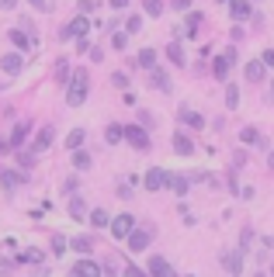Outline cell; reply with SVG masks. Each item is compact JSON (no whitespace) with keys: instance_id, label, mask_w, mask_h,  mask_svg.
Wrapping results in <instances>:
<instances>
[{"instance_id":"1","label":"cell","mask_w":274,"mask_h":277,"mask_svg":"<svg viewBox=\"0 0 274 277\" xmlns=\"http://www.w3.org/2000/svg\"><path fill=\"white\" fill-rule=\"evenodd\" d=\"M84 101H87V73L76 69L73 80H69V90H66V104H69V107H80Z\"/></svg>"},{"instance_id":"2","label":"cell","mask_w":274,"mask_h":277,"mask_svg":"<svg viewBox=\"0 0 274 277\" xmlns=\"http://www.w3.org/2000/svg\"><path fill=\"white\" fill-rule=\"evenodd\" d=\"M125 239H129V250H132V253H142V250L153 243V229H149V225H139V229H132V232L125 235Z\"/></svg>"},{"instance_id":"3","label":"cell","mask_w":274,"mask_h":277,"mask_svg":"<svg viewBox=\"0 0 274 277\" xmlns=\"http://www.w3.org/2000/svg\"><path fill=\"white\" fill-rule=\"evenodd\" d=\"M232 63H236V49H226L222 56H215V63H212V73L219 76V80H226V73L232 69Z\"/></svg>"},{"instance_id":"4","label":"cell","mask_w":274,"mask_h":277,"mask_svg":"<svg viewBox=\"0 0 274 277\" xmlns=\"http://www.w3.org/2000/svg\"><path fill=\"white\" fill-rule=\"evenodd\" d=\"M87 28H91V21H87L84 14H76V18L63 28V38H84V35H87Z\"/></svg>"},{"instance_id":"5","label":"cell","mask_w":274,"mask_h":277,"mask_svg":"<svg viewBox=\"0 0 274 277\" xmlns=\"http://www.w3.org/2000/svg\"><path fill=\"white\" fill-rule=\"evenodd\" d=\"M0 69H4L7 76H18V73L24 69V56H21V52H7L4 59H0Z\"/></svg>"},{"instance_id":"6","label":"cell","mask_w":274,"mask_h":277,"mask_svg":"<svg viewBox=\"0 0 274 277\" xmlns=\"http://www.w3.org/2000/svg\"><path fill=\"white\" fill-rule=\"evenodd\" d=\"M132 229H136V218H132V215H118V218H111V235H118V239H125Z\"/></svg>"},{"instance_id":"7","label":"cell","mask_w":274,"mask_h":277,"mask_svg":"<svg viewBox=\"0 0 274 277\" xmlns=\"http://www.w3.org/2000/svg\"><path fill=\"white\" fill-rule=\"evenodd\" d=\"M125 139H129V142H132L139 152H146V149H149V135H146V128H136V125H129V128H125Z\"/></svg>"},{"instance_id":"8","label":"cell","mask_w":274,"mask_h":277,"mask_svg":"<svg viewBox=\"0 0 274 277\" xmlns=\"http://www.w3.org/2000/svg\"><path fill=\"white\" fill-rule=\"evenodd\" d=\"M163 187H170L177 197H184V194H187V177H181V173H170V170H167V173H163Z\"/></svg>"},{"instance_id":"9","label":"cell","mask_w":274,"mask_h":277,"mask_svg":"<svg viewBox=\"0 0 274 277\" xmlns=\"http://www.w3.org/2000/svg\"><path fill=\"white\" fill-rule=\"evenodd\" d=\"M52 139H56V132H52V125H46L42 132L35 135V142H31V152H35V156H38V152H46V149L52 146Z\"/></svg>"},{"instance_id":"10","label":"cell","mask_w":274,"mask_h":277,"mask_svg":"<svg viewBox=\"0 0 274 277\" xmlns=\"http://www.w3.org/2000/svg\"><path fill=\"white\" fill-rule=\"evenodd\" d=\"M104 270H101V263H94V260H76V267H73V277H101Z\"/></svg>"},{"instance_id":"11","label":"cell","mask_w":274,"mask_h":277,"mask_svg":"<svg viewBox=\"0 0 274 277\" xmlns=\"http://www.w3.org/2000/svg\"><path fill=\"white\" fill-rule=\"evenodd\" d=\"M149 277H177V274H174V267L163 256H153L149 260Z\"/></svg>"},{"instance_id":"12","label":"cell","mask_w":274,"mask_h":277,"mask_svg":"<svg viewBox=\"0 0 274 277\" xmlns=\"http://www.w3.org/2000/svg\"><path fill=\"white\" fill-rule=\"evenodd\" d=\"M243 73H247V80H250V84H264V76H267V66H264L260 59H250Z\"/></svg>"},{"instance_id":"13","label":"cell","mask_w":274,"mask_h":277,"mask_svg":"<svg viewBox=\"0 0 274 277\" xmlns=\"http://www.w3.org/2000/svg\"><path fill=\"white\" fill-rule=\"evenodd\" d=\"M21 180H24V173H14V170H4V173H0V187H4L7 194H14V191L21 187Z\"/></svg>"},{"instance_id":"14","label":"cell","mask_w":274,"mask_h":277,"mask_svg":"<svg viewBox=\"0 0 274 277\" xmlns=\"http://www.w3.org/2000/svg\"><path fill=\"white\" fill-rule=\"evenodd\" d=\"M163 173L167 170H160V167H153L146 177H142V184H146V191H163Z\"/></svg>"},{"instance_id":"15","label":"cell","mask_w":274,"mask_h":277,"mask_svg":"<svg viewBox=\"0 0 274 277\" xmlns=\"http://www.w3.org/2000/svg\"><path fill=\"white\" fill-rule=\"evenodd\" d=\"M11 42H14V52H21V56L31 49V38H28L21 28H11Z\"/></svg>"},{"instance_id":"16","label":"cell","mask_w":274,"mask_h":277,"mask_svg":"<svg viewBox=\"0 0 274 277\" xmlns=\"http://www.w3.org/2000/svg\"><path fill=\"white\" fill-rule=\"evenodd\" d=\"M240 253H243V250H229V253L222 256V263H226V270H229V274H240V270H243V260H240Z\"/></svg>"},{"instance_id":"17","label":"cell","mask_w":274,"mask_h":277,"mask_svg":"<svg viewBox=\"0 0 274 277\" xmlns=\"http://www.w3.org/2000/svg\"><path fill=\"white\" fill-rule=\"evenodd\" d=\"M28 135H31V125H28V122H18L14 132H11V149H14V146H24Z\"/></svg>"},{"instance_id":"18","label":"cell","mask_w":274,"mask_h":277,"mask_svg":"<svg viewBox=\"0 0 274 277\" xmlns=\"http://www.w3.org/2000/svg\"><path fill=\"white\" fill-rule=\"evenodd\" d=\"M174 152H177V156H191V152H194V142H191L184 132H177V135H174Z\"/></svg>"},{"instance_id":"19","label":"cell","mask_w":274,"mask_h":277,"mask_svg":"<svg viewBox=\"0 0 274 277\" xmlns=\"http://www.w3.org/2000/svg\"><path fill=\"white\" fill-rule=\"evenodd\" d=\"M229 11H232V18H236V21L250 18V0H232V4H229Z\"/></svg>"},{"instance_id":"20","label":"cell","mask_w":274,"mask_h":277,"mask_svg":"<svg viewBox=\"0 0 274 277\" xmlns=\"http://www.w3.org/2000/svg\"><path fill=\"white\" fill-rule=\"evenodd\" d=\"M122 139H125V128H122V125H108V128H104V142H108V146L122 142Z\"/></svg>"},{"instance_id":"21","label":"cell","mask_w":274,"mask_h":277,"mask_svg":"<svg viewBox=\"0 0 274 277\" xmlns=\"http://www.w3.org/2000/svg\"><path fill=\"white\" fill-rule=\"evenodd\" d=\"M153 87H156V90H163V94L170 90V76H167L163 69H156V66H153Z\"/></svg>"},{"instance_id":"22","label":"cell","mask_w":274,"mask_h":277,"mask_svg":"<svg viewBox=\"0 0 274 277\" xmlns=\"http://www.w3.org/2000/svg\"><path fill=\"white\" fill-rule=\"evenodd\" d=\"M226 107H229V111H236V107H240V87H236V84H229V87H226Z\"/></svg>"},{"instance_id":"23","label":"cell","mask_w":274,"mask_h":277,"mask_svg":"<svg viewBox=\"0 0 274 277\" xmlns=\"http://www.w3.org/2000/svg\"><path fill=\"white\" fill-rule=\"evenodd\" d=\"M167 59H170L174 66H184V49H181V42H170V45H167Z\"/></svg>"},{"instance_id":"24","label":"cell","mask_w":274,"mask_h":277,"mask_svg":"<svg viewBox=\"0 0 274 277\" xmlns=\"http://www.w3.org/2000/svg\"><path fill=\"white\" fill-rule=\"evenodd\" d=\"M202 21H205V18H202L198 11H194V14H187V21L181 24V31H184V35H194V31H198V24H202Z\"/></svg>"},{"instance_id":"25","label":"cell","mask_w":274,"mask_h":277,"mask_svg":"<svg viewBox=\"0 0 274 277\" xmlns=\"http://www.w3.org/2000/svg\"><path fill=\"white\" fill-rule=\"evenodd\" d=\"M142 14L160 18V14H163V0H142Z\"/></svg>"},{"instance_id":"26","label":"cell","mask_w":274,"mask_h":277,"mask_svg":"<svg viewBox=\"0 0 274 277\" xmlns=\"http://www.w3.org/2000/svg\"><path fill=\"white\" fill-rule=\"evenodd\" d=\"M240 139H243L247 146H264V135H260L257 128H243V132H240Z\"/></svg>"},{"instance_id":"27","label":"cell","mask_w":274,"mask_h":277,"mask_svg":"<svg viewBox=\"0 0 274 277\" xmlns=\"http://www.w3.org/2000/svg\"><path fill=\"white\" fill-rule=\"evenodd\" d=\"M108 222H111V218H108L104 208H94V212H91V225H94V229H108Z\"/></svg>"},{"instance_id":"28","label":"cell","mask_w":274,"mask_h":277,"mask_svg":"<svg viewBox=\"0 0 274 277\" xmlns=\"http://www.w3.org/2000/svg\"><path fill=\"white\" fill-rule=\"evenodd\" d=\"M73 167H76V170H87V167H91V152L73 149Z\"/></svg>"},{"instance_id":"29","label":"cell","mask_w":274,"mask_h":277,"mask_svg":"<svg viewBox=\"0 0 274 277\" xmlns=\"http://www.w3.org/2000/svg\"><path fill=\"white\" fill-rule=\"evenodd\" d=\"M139 66H142V69H153V66H156V49H142V52H139Z\"/></svg>"},{"instance_id":"30","label":"cell","mask_w":274,"mask_h":277,"mask_svg":"<svg viewBox=\"0 0 274 277\" xmlns=\"http://www.w3.org/2000/svg\"><path fill=\"white\" fill-rule=\"evenodd\" d=\"M84 139H87V132H84V128H73V132H69V139H66V146H69V149H80V146H84Z\"/></svg>"},{"instance_id":"31","label":"cell","mask_w":274,"mask_h":277,"mask_svg":"<svg viewBox=\"0 0 274 277\" xmlns=\"http://www.w3.org/2000/svg\"><path fill=\"white\" fill-rule=\"evenodd\" d=\"M69 215H73V218H84V215H87L84 197H73V201H69Z\"/></svg>"},{"instance_id":"32","label":"cell","mask_w":274,"mask_h":277,"mask_svg":"<svg viewBox=\"0 0 274 277\" xmlns=\"http://www.w3.org/2000/svg\"><path fill=\"white\" fill-rule=\"evenodd\" d=\"M181 122H187L191 128H202V125H205V118H202V114H191V111H181Z\"/></svg>"},{"instance_id":"33","label":"cell","mask_w":274,"mask_h":277,"mask_svg":"<svg viewBox=\"0 0 274 277\" xmlns=\"http://www.w3.org/2000/svg\"><path fill=\"white\" fill-rule=\"evenodd\" d=\"M136 31H142V14H132L125 21V35H136Z\"/></svg>"},{"instance_id":"34","label":"cell","mask_w":274,"mask_h":277,"mask_svg":"<svg viewBox=\"0 0 274 277\" xmlns=\"http://www.w3.org/2000/svg\"><path fill=\"white\" fill-rule=\"evenodd\" d=\"M125 45H129V35H125V31H114V35H111V49H118V52H122Z\"/></svg>"},{"instance_id":"35","label":"cell","mask_w":274,"mask_h":277,"mask_svg":"<svg viewBox=\"0 0 274 277\" xmlns=\"http://www.w3.org/2000/svg\"><path fill=\"white\" fill-rule=\"evenodd\" d=\"M18 167H21V170L35 167V152H18Z\"/></svg>"},{"instance_id":"36","label":"cell","mask_w":274,"mask_h":277,"mask_svg":"<svg viewBox=\"0 0 274 277\" xmlns=\"http://www.w3.org/2000/svg\"><path fill=\"white\" fill-rule=\"evenodd\" d=\"M73 250H76V253H87V250H91V239H87V235H76V239H73Z\"/></svg>"},{"instance_id":"37","label":"cell","mask_w":274,"mask_h":277,"mask_svg":"<svg viewBox=\"0 0 274 277\" xmlns=\"http://www.w3.org/2000/svg\"><path fill=\"white\" fill-rule=\"evenodd\" d=\"M56 80H59V84H66V80H69V66H66L63 59H59V66H56Z\"/></svg>"},{"instance_id":"38","label":"cell","mask_w":274,"mask_h":277,"mask_svg":"<svg viewBox=\"0 0 274 277\" xmlns=\"http://www.w3.org/2000/svg\"><path fill=\"white\" fill-rule=\"evenodd\" d=\"M52 253H56V256L66 253V239H63V235H52Z\"/></svg>"},{"instance_id":"39","label":"cell","mask_w":274,"mask_h":277,"mask_svg":"<svg viewBox=\"0 0 274 277\" xmlns=\"http://www.w3.org/2000/svg\"><path fill=\"white\" fill-rule=\"evenodd\" d=\"M111 84L125 90V87H129V76H125V73H111Z\"/></svg>"},{"instance_id":"40","label":"cell","mask_w":274,"mask_h":277,"mask_svg":"<svg viewBox=\"0 0 274 277\" xmlns=\"http://www.w3.org/2000/svg\"><path fill=\"white\" fill-rule=\"evenodd\" d=\"M260 63H264L267 69H274V49H267V52H260Z\"/></svg>"},{"instance_id":"41","label":"cell","mask_w":274,"mask_h":277,"mask_svg":"<svg viewBox=\"0 0 274 277\" xmlns=\"http://www.w3.org/2000/svg\"><path fill=\"white\" fill-rule=\"evenodd\" d=\"M125 277H146V270H139L136 263H129V267H125Z\"/></svg>"},{"instance_id":"42","label":"cell","mask_w":274,"mask_h":277,"mask_svg":"<svg viewBox=\"0 0 274 277\" xmlns=\"http://www.w3.org/2000/svg\"><path fill=\"white\" fill-rule=\"evenodd\" d=\"M21 260H31V263H38V260H42V253H38V250H28V253H21Z\"/></svg>"},{"instance_id":"43","label":"cell","mask_w":274,"mask_h":277,"mask_svg":"<svg viewBox=\"0 0 274 277\" xmlns=\"http://www.w3.org/2000/svg\"><path fill=\"white\" fill-rule=\"evenodd\" d=\"M28 4H31L35 11H49V0H28Z\"/></svg>"},{"instance_id":"44","label":"cell","mask_w":274,"mask_h":277,"mask_svg":"<svg viewBox=\"0 0 274 277\" xmlns=\"http://www.w3.org/2000/svg\"><path fill=\"white\" fill-rule=\"evenodd\" d=\"M18 7V0H0V11H14Z\"/></svg>"},{"instance_id":"45","label":"cell","mask_w":274,"mask_h":277,"mask_svg":"<svg viewBox=\"0 0 274 277\" xmlns=\"http://www.w3.org/2000/svg\"><path fill=\"white\" fill-rule=\"evenodd\" d=\"M80 11H84V14H91V11H94V0H80Z\"/></svg>"},{"instance_id":"46","label":"cell","mask_w":274,"mask_h":277,"mask_svg":"<svg viewBox=\"0 0 274 277\" xmlns=\"http://www.w3.org/2000/svg\"><path fill=\"white\" fill-rule=\"evenodd\" d=\"M111 7H114V11H125V7H129V0H111Z\"/></svg>"},{"instance_id":"47","label":"cell","mask_w":274,"mask_h":277,"mask_svg":"<svg viewBox=\"0 0 274 277\" xmlns=\"http://www.w3.org/2000/svg\"><path fill=\"white\" fill-rule=\"evenodd\" d=\"M174 7H177V11H187V7H191V0H174Z\"/></svg>"},{"instance_id":"48","label":"cell","mask_w":274,"mask_h":277,"mask_svg":"<svg viewBox=\"0 0 274 277\" xmlns=\"http://www.w3.org/2000/svg\"><path fill=\"white\" fill-rule=\"evenodd\" d=\"M11 270V260H0V274H7Z\"/></svg>"},{"instance_id":"49","label":"cell","mask_w":274,"mask_h":277,"mask_svg":"<svg viewBox=\"0 0 274 277\" xmlns=\"http://www.w3.org/2000/svg\"><path fill=\"white\" fill-rule=\"evenodd\" d=\"M267 163H271V167H274V149H271V152H267Z\"/></svg>"},{"instance_id":"50","label":"cell","mask_w":274,"mask_h":277,"mask_svg":"<svg viewBox=\"0 0 274 277\" xmlns=\"http://www.w3.org/2000/svg\"><path fill=\"white\" fill-rule=\"evenodd\" d=\"M271 277H274V263H271Z\"/></svg>"}]
</instances>
